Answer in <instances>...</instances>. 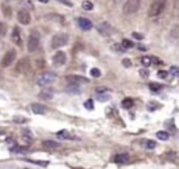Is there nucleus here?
I'll list each match as a JSON object with an SVG mask.
<instances>
[{"label": "nucleus", "mask_w": 179, "mask_h": 169, "mask_svg": "<svg viewBox=\"0 0 179 169\" xmlns=\"http://www.w3.org/2000/svg\"><path fill=\"white\" fill-rule=\"evenodd\" d=\"M140 76H141L143 78H147V77H148V71L146 69H141V70H140Z\"/></svg>", "instance_id": "ea45409f"}, {"label": "nucleus", "mask_w": 179, "mask_h": 169, "mask_svg": "<svg viewBox=\"0 0 179 169\" xmlns=\"http://www.w3.org/2000/svg\"><path fill=\"white\" fill-rule=\"evenodd\" d=\"M115 1H121V0H115Z\"/></svg>", "instance_id": "09e8293b"}, {"label": "nucleus", "mask_w": 179, "mask_h": 169, "mask_svg": "<svg viewBox=\"0 0 179 169\" xmlns=\"http://www.w3.org/2000/svg\"><path fill=\"white\" fill-rule=\"evenodd\" d=\"M132 37H133V38H136V39H139V41H141L143 38H144V37L141 35V34H139V32H133Z\"/></svg>", "instance_id": "4c0bfd02"}, {"label": "nucleus", "mask_w": 179, "mask_h": 169, "mask_svg": "<svg viewBox=\"0 0 179 169\" xmlns=\"http://www.w3.org/2000/svg\"><path fill=\"white\" fill-rule=\"evenodd\" d=\"M140 4H141V0H126V3L123 4V14L126 16L134 14L139 10Z\"/></svg>", "instance_id": "f03ea898"}, {"label": "nucleus", "mask_w": 179, "mask_h": 169, "mask_svg": "<svg viewBox=\"0 0 179 169\" xmlns=\"http://www.w3.org/2000/svg\"><path fill=\"white\" fill-rule=\"evenodd\" d=\"M98 32H100L101 35H104V37H109L112 32V27L108 22H101L100 25H98Z\"/></svg>", "instance_id": "ddd939ff"}, {"label": "nucleus", "mask_w": 179, "mask_h": 169, "mask_svg": "<svg viewBox=\"0 0 179 169\" xmlns=\"http://www.w3.org/2000/svg\"><path fill=\"white\" fill-rule=\"evenodd\" d=\"M22 140H24L25 143H31L32 137H31V136H30V133H28V132H25V133H22Z\"/></svg>", "instance_id": "2f4dec72"}, {"label": "nucleus", "mask_w": 179, "mask_h": 169, "mask_svg": "<svg viewBox=\"0 0 179 169\" xmlns=\"http://www.w3.org/2000/svg\"><path fill=\"white\" fill-rule=\"evenodd\" d=\"M67 42H69L67 34H56V35L52 38L51 45H52L53 49H59V48H62V46H64V45H67Z\"/></svg>", "instance_id": "20e7f679"}, {"label": "nucleus", "mask_w": 179, "mask_h": 169, "mask_svg": "<svg viewBox=\"0 0 179 169\" xmlns=\"http://www.w3.org/2000/svg\"><path fill=\"white\" fill-rule=\"evenodd\" d=\"M66 81L69 84H85V83H88V78H85L83 76L71 74V76H66Z\"/></svg>", "instance_id": "6e6552de"}, {"label": "nucleus", "mask_w": 179, "mask_h": 169, "mask_svg": "<svg viewBox=\"0 0 179 169\" xmlns=\"http://www.w3.org/2000/svg\"><path fill=\"white\" fill-rule=\"evenodd\" d=\"M90 73H91V76H92V77H100L101 76V70L100 69H91V71H90Z\"/></svg>", "instance_id": "473e14b6"}, {"label": "nucleus", "mask_w": 179, "mask_h": 169, "mask_svg": "<svg viewBox=\"0 0 179 169\" xmlns=\"http://www.w3.org/2000/svg\"><path fill=\"white\" fill-rule=\"evenodd\" d=\"M39 42H41V37L38 31L30 32V38H28V52H35L39 48Z\"/></svg>", "instance_id": "7ed1b4c3"}, {"label": "nucleus", "mask_w": 179, "mask_h": 169, "mask_svg": "<svg viewBox=\"0 0 179 169\" xmlns=\"http://www.w3.org/2000/svg\"><path fill=\"white\" fill-rule=\"evenodd\" d=\"M171 74H172L174 77L178 76V67H176V66H172V67H171Z\"/></svg>", "instance_id": "58836bf2"}, {"label": "nucleus", "mask_w": 179, "mask_h": 169, "mask_svg": "<svg viewBox=\"0 0 179 169\" xmlns=\"http://www.w3.org/2000/svg\"><path fill=\"white\" fill-rule=\"evenodd\" d=\"M121 45H122V46H123L125 49H126V50H127L129 48H133V46H134V45H133V42H132V41H129V39H123Z\"/></svg>", "instance_id": "a878e982"}, {"label": "nucleus", "mask_w": 179, "mask_h": 169, "mask_svg": "<svg viewBox=\"0 0 179 169\" xmlns=\"http://www.w3.org/2000/svg\"><path fill=\"white\" fill-rule=\"evenodd\" d=\"M108 88H105V87H98V88H97V92H98V94H102V92H108Z\"/></svg>", "instance_id": "a19ab883"}, {"label": "nucleus", "mask_w": 179, "mask_h": 169, "mask_svg": "<svg viewBox=\"0 0 179 169\" xmlns=\"http://www.w3.org/2000/svg\"><path fill=\"white\" fill-rule=\"evenodd\" d=\"M30 67V62H28V59L27 58H22L21 60H18V63L16 66V70L18 73H25L27 70Z\"/></svg>", "instance_id": "f8f14e48"}, {"label": "nucleus", "mask_w": 179, "mask_h": 169, "mask_svg": "<svg viewBox=\"0 0 179 169\" xmlns=\"http://www.w3.org/2000/svg\"><path fill=\"white\" fill-rule=\"evenodd\" d=\"M148 87H150V90L151 91H160L161 88H162V85L161 84H155V83H151Z\"/></svg>", "instance_id": "c85d7f7f"}, {"label": "nucleus", "mask_w": 179, "mask_h": 169, "mask_svg": "<svg viewBox=\"0 0 179 169\" xmlns=\"http://www.w3.org/2000/svg\"><path fill=\"white\" fill-rule=\"evenodd\" d=\"M66 92L67 94H71V95H77V94H81V87L79 84H69L66 88Z\"/></svg>", "instance_id": "4468645a"}, {"label": "nucleus", "mask_w": 179, "mask_h": 169, "mask_svg": "<svg viewBox=\"0 0 179 169\" xmlns=\"http://www.w3.org/2000/svg\"><path fill=\"white\" fill-rule=\"evenodd\" d=\"M14 122H16V123H25V122H28L25 119V117H20V116H16L14 117Z\"/></svg>", "instance_id": "f704fd0d"}, {"label": "nucleus", "mask_w": 179, "mask_h": 169, "mask_svg": "<svg viewBox=\"0 0 179 169\" xmlns=\"http://www.w3.org/2000/svg\"><path fill=\"white\" fill-rule=\"evenodd\" d=\"M43 145L46 148H58L60 144L56 143V141H52V140H45V141H43Z\"/></svg>", "instance_id": "412c9836"}, {"label": "nucleus", "mask_w": 179, "mask_h": 169, "mask_svg": "<svg viewBox=\"0 0 179 169\" xmlns=\"http://www.w3.org/2000/svg\"><path fill=\"white\" fill-rule=\"evenodd\" d=\"M77 24H79V27L83 31H90L92 28V22L90 21V20H87V18H84V17L77 18Z\"/></svg>", "instance_id": "9b49d317"}, {"label": "nucleus", "mask_w": 179, "mask_h": 169, "mask_svg": "<svg viewBox=\"0 0 179 169\" xmlns=\"http://www.w3.org/2000/svg\"><path fill=\"white\" fill-rule=\"evenodd\" d=\"M171 38H172V41H176L178 39V25H175L174 29L171 31Z\"/></svg>", "instance_id": "cd10ccee"}, {"label": "nucleus", "mask_w": 179, "mask_h": 169, "mask_svg": "<svg viewBox=\"0 0 179 169\" xmlns=\"http://www.w3.org/2000/svg\"><path fill=\"white\" fill-rule=\"evenodd\" d=\"M17 18H18V22L22 24V25H28V24L31 22V16H30V13H28L27 10H20V11H18Z\"/></svg>", "instance_id": "1a4fd4ad"}, {"label": "nucleus", "mask_w": 179, "mask_h": 169, "mask_svg": "<svg viewBox=\"0 0 179 169\" xmlns=\"http://www.w3.org/2000/svg\"><path fill=\"white\" fill-rule=\"evenodd\" d=\"M151 59V63H155V64H161L162 62L160 60V59H157V58H150Z\"/></svg>", "instance_id": "79ce46f5"}, {"label": "nucleus", "mask_w": 179, "mask_h": 169, "mask_svg": "<svg viewBox=\"0 0 179 169\" xmlns=\"http://www.w3.org/2000/svg\"><path fill=\"white\" fill-rule=\"evenodd\" d=\"M11 41L16 43L17 46H21L22 45V38H21V32H20V28L16 27L13 32H11Z\"/></svg>", "instance_id": "9d476101"}, {"label": "nucleus", "mask_w": 179, "mask_h": 169, "mask_svg": "<svg viewBox=\"0 0 179 169\" xmlns=\"http://www.w3.org/2000/svg\"><path fill=\"white\" fill-rule=\"evenodd\" d=\"M6 31H7V28H6V24L4 22H0V35L3 37L6 34Z\"/></svg>", "instance_id": "72a5a7b5"}, {"label": "nucleus", "mask_w": 179, "mask_h": 169, "mask_svg": "<svg viewBox=\"0 0 179 169\" xmlns=\"http://www.w3.org/2000/svg\"><path fill=\"white\" fill-rule=\"evenodd\" d=\"M113 49H116L118 52H126V49L123 48L122 45H118V43H116V45H113Z\"/></svg>", "instance_id": "c9c22d12"}, {"label": "nucleus", "mask_w": 179, "mask_h": 169, "mask_svg": "<svg viewBox=\"0 0 179 169\" xmlns=\"http://www.w3.org/2000/svg\"><path fill=\"white\" fill-rule=\"evenodd\" d=\"M56 80V74L53 73V71H46V73H43L39 78H38V85H41V87H46V85L52 84L53 81Z\"/></svg>", "instance_id": "39448f33"}, {"label": "nucleus", "mask_w": 179, "mask_h": 169, "mask_svg": "<svg viewBox=\"0 0 179 169\" xmlns=\"http://www.w3.org/2000/svg\"><path fill=\"white\" fill-rule=\"evenodd\" d=\"M139 49H140V50H143V52H144V50H147V46H139Z\"/></svg>", "instance_id": "a18cd8bd"}, {"label": "nucleus", "mask_w": 179, "mask_h": 169, "mask_svg": "<svg viewBox=\"0 0 179 169\" xmlns=\"http://www.w3.org/2000/svg\"><path fill=\"white\" fill-rule=\"evenodd\" d=\"M157 138L162 140V141H167V140L169 138V133H167V132H157Z\"/></svg>", "instance_id": "b1692460"}, {"label": "nucleus", "mask_w": 179, "mask_h": 169, "mask_svg": "<svg viewBox=\"0 0 179 169\" xmlns=\"http://www.w3.org/2000/svg\"><path fill=\"white\" fill-rule=\"evenodd\" d=\"M133 105H134V101L132 98H125L122 101V108H125V109H130Z\"/></svg>", "instance_id": "6ab92c4d"}, {"label": "nucleus", "mask_w": 179, "mask_h": 169, "mask_svg": "<svg viewBox=\"0 0 179 169\" xmlns=\"http://www.w3.org/2000/svg\"><path fill=\"white\" fill-rule=\"evenodd\" d=\"M56 137L58 138H62V140H67V138H74L67 130H60V132L56 133Z\"/></svg>", "instance_id": "a211bd4d"}, {"label": "nucleus", "mask_w": 179, "mask_h": 169, "mask_svg": "<svg viewBox=\"0 0 179 169\" xmlns=\"http://www.w3.org/2000/svg\"><path fill=\"white\" fill-rule=\"evenodd\" d=\"M140 62H141L143 66H146V67H148V66L151 64V59H150V58H141V59H140Z\"/></svg>", "instance_id": "c756f323"}, {"label": "nucleus", "mask_w": 179, "mask_h": 169, "mask_svg": "<svg viewBox=\"0 0 179 169\" xmlns=\"http://www.w3.org/2000/svg\"><path fill=\"white\" fill-rule=\"evenodd\" d=\"M0 134H3V130H1V129H0Z\"/></svg>", "instance_id": "de8ad7c7"}, {"label": "nucleus", "mask_w": 179, "mask_h": 169, "mask_svg": "<svg viewBox=\"0 0 179 169\" xmlns=\"http://www.w3.org/2000/svg\"><path fill=\"white\" fill-rule=\"evenodd\" d=\"M31 111L34 113H37V115H43V113H46V106L45 105H41V104H32L31 105Z\"/></svg>", "instance_id": "2eb2a0df"}, {"label": "nucleus", "mask_w": 179, "mask_h": 169, "mask_svg": "<svg viewBox=\"0 0 179 169\" xmlns=\"http://www.w3.org/2000/svg\"><path fill=\"white\" fill-rule=\"evenodd\" d=\"M39 1H41V3H48L49 0H39Z\"/></svg>", "instance_id": "49530a36"}, {"label": "nucleus", "mask_w": 179, "mask_h": 169, "mask_svg": "<svg viewBox=\"0 0 179 169\" xmlns=\"http://www.w3.org/2000/svg\"><path fill=\"white\" fill-rule=\"evenodd\" d=\"M165 4H167V0H154L150 9H148V16L150 17H158L165 9Z\"/></svg>", "instance_id": "f257e3e1"}, {"label": "nucleus", "mask_w": 179, "mask_h": 169, "mask_svg": "<svg viewBox=\"0 0 179 169\" xmlns=\"http://www.w3.org/2000/svg\"><path fill=\"white\" fill-rule=\"evenodd\" d=\"M10 151H11V152H20V154H22V152H27L28 150H27L25 147H18V145H16V147H11Z\"/></svg>", "instance_id": "393cba45"}, {"label": "nucleus", "mask_w": 179, "mask_h": 169, "mask_svg": "<svg viewBox=\"0 0 179 169\" xmlns=\"http://www.w3.org/2000/svg\"><path fill=\"white\" fill-rule=\"evenodd\" d=\"M1 10H3V14H4V17L10 18V17H11V7H10V6L3 4V6H1Z\"/></svg>", "instance_id": "4be33fe9"}, {"label": "nucleus", "mask_w": 179, "mask_h": 169, "mask_svg": "<svg viewBox=\"0 0 179 169\" xmlns=\"http://www.w3.org/2000/svg\"><path fill=\"white\" fill-rule=\"evenodd\" d=\"M109 94H98L97 95V99L98 101H101V102H105V101H109Z\"/></svg>", "instance_id": "bb28decb"}, {"label": "nucleus", "mask_w": 179, "mask_h": 169, "mask_svg": "<svg viewBox=\"0 0 179 169\" xmlns=\"http://www.w3.org/2000/svg\"><path fill=\"white\" fill-rule=\"evenodd\" d=\"M129 161H130V157L127 154H118L113 157V162L116 164H127Z\"/></svg>", "instance_id": "dca6fc26"}, {"label": "nucleus", "mask_w": 179, "mask_h": 169, "mask_svg": "<svg viewBox=\"0 0 179 169\" xmlns=\"http://www.w3.org/2000/svg\"><path fill=\"white\" fill-rule=\"evenodd\" d=\"M143 147L147 148V150H154V148L157 147V143L153 141V140H144L143 141Z\"/></svg>", "instance_id": "aec40b11"}, {"label": "nucleus", "mask_w": 179, "mask_h": 169, "mask_svg": "<svg viewBox=\"0 0 179 169\" xmlns=\"http://www.w3.org/2000/svg\"><path fill=\"white\" fill-rule=\"evenodd\" d=\"M158 77H160V78H167V77H168V71H162V70L158 71Z\"/></svg>", "instance_id": "e433bc0d"}, {"label": "nucleus", "mask_w": 179, "mask_h": 169, "mask_svg": "<svg viewBox=\"0 0 179 169\" xmlns=\"http://www.w3.org/2000/svg\"><path fill=\"white\" fill-rule=\"evenodd\" d=\"M16 60V50H9V52H6V55L3 56L1 59V67H9L11 66V63Z\"/></svg>", "instance_id": "423d86ee"}, {"label": "nucleus", "mask_w": 179, "mask_h": 169, "mask_svg": "<svg viewBox=\"0 0 179 169\" xmlns=\"http://www.w3.org/2000/svg\"><path fill=\"white\" fill-rule=\"evenodd\" d=\"M66 60H67V56H66V53L62 52V50H59V52H56L55 55H53L52 58V62L55 66H63L64 63H66Z\"/></svg>", "instance_id": "0eeeda50"}, {"label": "nucleus", "mask_w": 179, "mask_h": 169, "mask_svg": "<svg viewBox=\"0 0 179 169\" xmlns=\"http://www.w3.org/2000/svg\"><path fill=\"white\" fill-rule=\"evenodd\" d=\"M58 1H60V3H63V4H66V6H69V7H73V4L69 1V0H58Z\"/></svg>", "instance_id": "37998d69"}, {"label": "nucleus", "mask_w": 179, "mask_h": 169, "mask_svg": "<svg viewBox=\"0 0 179 169\" xmlns=\"http://www.w3.org/2000/svg\"><path fill=\"white\" fill-rule=\"evenodd\" d=\"M123 64H125L126 67H130V66H132V63H130V60H129V59H125V60H123Z\"/></svg>", "instance_id": "c03bdc74"}, {"label": "nucleus", "mask_w": 179, "mask_h": 169, "mask_svg": "<svg viewBox=\"0 0 179 169\" xmlns=\"http://www.w3.org/2000/svg\"><path fill=\"white\" fill-rule=\"evenodd\" d=\"M84 106H85V109H94V102H92V99H88V101H85L84 102Z\"/></svg>", "instance_id": "7c9ffc66"}, {"label": "nucleus", "mask_w": 179, "mask_h": 169, "mask_svg": "<svg viewBox=\"0 0 179 169\" xmlns=\"http://www.w3.org/2000/svg\"><path fill=\"white\" fill-rule=\"evenodd\" d=\"M81 7H83L84 10H87V11H91L92 9H94V4H92L91 1H88V0H84V1L81 3Z\"/></svg>", "instance_id": "5701e85b"}, {"label": "nucleus", "mask_w": 179, "mask_h": 169, "mask_svg": "<svg viewBox=\"0 0 179 169\" xmlns=\"http://www.w3.org/2000/svg\"><path fill=\"white\" fill-rule=\"evenodd\" d=\"M39 98L43 101H51L53 98V91L51 90V88H48V90H42L41 92H39Z\"/></svg>", "instance_id": "f3484780"}]
</instances>
